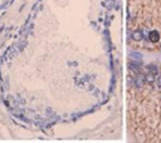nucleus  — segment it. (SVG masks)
Segmentation results:
<instances>
[{"instance_id": "obj_1", "label": "nucleus", "mask_w": 161, "mask_h": 143, "mask_svg": "<svg viewBox=\"0 0 161 143\" xmlns=\"http://www.w3.org/2000/svg\"><path fill=\"white\" fill-rule=\"evenodd\" d=\"M145 75H142V74H136L135 77H133V85L137 88V89H141L144 85H145Z\"/></svg>"}, {"instance_id": "obj_2", "label": "nucleus", "mask_w": 161, "mask_h": 143, "mask_svg": "<svg viewBox=\"0 0 161 143\" xmlns=\"http://www.w3.org/2000/svg\"><path fill=\"white\" fill-rule=\"evenodd\" d=\"M129 65H130V69L135 74H138V73H141V64L136 60V62H130L129 63Z\"/></svg>"}, {"instance_id": "obj_3", "label": "nucleus", "mask_w": 161, "mask_h": 143, "mask_svg": "<svg viewBox=\"0 0 161 143\" xmlns=\"http://www.w3.org/2000/svg\"><path fill=\"white\" fill-rule=\"evenodd\" d=\"M149 39L152 41V43H156V41H159V39H160V35H159V33L156 32V30H152V32H150L149 33Z\"/></svg>"}, {"instance_id": "obj_4", "label": "nucleus", "mask_w": 161, "mask_h": 143, "mask_svg": "<svg viewBox=\"0 0 161 143\" xmlns=\"http://www.w3.org/2000/svg\"><path fill=\"white\" fill-rule=\"evenodd\" d=\"M132 39L133 40H141V39H144V33L141 32V30H135L133 33H132Z\"/></svg>"}, {"instance_id": "obj_5", "label": "nucleus", "mask_w": 161, "mask_h": 143, "mask_svg": "<svg viewBox=\"0 0 161 143\" xmlns=\"http://www.w3.org/2000/svg\"><path fill=\"white\" fill-rule=\"evenodd\" d=\"M145 80H146L149 84L155 83V80H156V79H155V74H152V73H150V72H149V73L145 75Z\"/></svg>"}, {"instance_id": "obj_6", "label": "nucleus", "mask_w": 161, "mask_h": 143, "mask_svg": "<svg viewBox=\"0 0 161 143\" xmlns=\"http://www.w3.org/2000/svg\"><path fill=\"white\" fill-rule=\"evenodd\" d=\"M130 57H131L132 59L137 60V62L142 59V54H140V53H137V52H131V53H130Z\"/></svg>"}, {"instance_id": "obj_7", "label": "nucleus", "mask_w": 161, "mask_h": 143, "mask_svg": "<svg viewBox=\"0 0 161 143\" xmlns=\"http://www.w3.org/2000/svg\"><path fill=\"white\" fill-rule=\"evenodd\" d=\"M146 69H147V72H150V73H152V74H155V75L159 73V69H157V67H155V65H152V64L147 65V67H146Z\"/></svg>"}, {"instance_id": "obj_8", "label": "nucleus", "mask_w": 161, "mask_h": 143, "mask_svg": "<svg viewBox=\"0 0 161 143\" xmlns=\"http://www.w3.org/2000/svg\"><path fill=\"white\" fill-rule=\"evenodd\" d=\"M156 83H157V87H159V88H161V75H159V77H157Z\"/></svg>"}, {"instance_id": "obj_9", "label": "nucleus", "mask_w": 161, "mask_h": 143, "mask_svg": "<svg viewBox=\"0 0 161 143\" xmlns=\"http://www.w3.org/2000/svg\"><path fill=\"white\" fill-rule=\"evenodd\" d=\"M160 49H161V46H160Z\"/></svg>"}]
</instances>
